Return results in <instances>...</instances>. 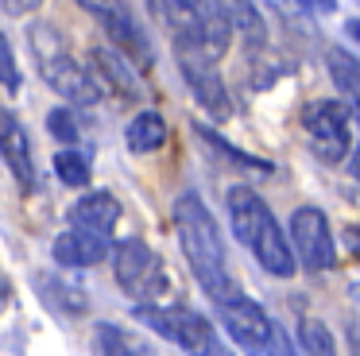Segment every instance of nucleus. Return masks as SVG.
<instances>
[{"label": "nucleus", "mask_w": 360, "mask_h": 356, "mask_svg": "<svg viewBox=\"0 0 360 356\" xmlns=\"http://www.w3.org/2000/svg\"><path fill=\"white\" fill-rule=\"evenodd\" d=\"M148 8L174 46H194L213 62L229 51L233 27L213 0H148Z\"/></svg>", "instance_id": "obj_3"}, {"label": "nucleus", "mask_w": 360, "mask_h": 356, "mask_svg": "<svg viewBox=\"0 0 360 356\" xmlns=\"http://www.w3.org/2000/svg\"><path fill=\"white\" fill-rule=\"evenodd\" d=\"M302 128L310 136V147L318 159L341 163L349 155V108L341 101H333V97L310 101L302 108Z\"/></svg>", "instance_id": "obj_7"}, {"label": "nucleus", "mask_w": 360, "mask_h": 356, "mask_svg": "<svg viewBox=\"0 0 360 356\" xmlns=\"http://www.w3.org/2000/svg\"><path fill=\"white\" fill-rule=\"evenodd\" d=\"M302 4L318 8V12H337V0H302Z\"/></svg>", "instance_id": "obj_28"}, {"label": "nucleus", "mask_w": 360, "mask_h": 356, "mask_svg": "<svg viewBox=\"0 0 360 356\" xmlns=\"http://www.w3.org/2000/svg\"><path fill=\"white\" fill-rule=\"evenodd\" d=\"M136 322L148 325L151 333L167 337L171 345H179L186 356H213L217 352V333L198 310L186 306H132Z\"/></svg>", "instance_id": "obj_6"}, {"label": "nucleus", "mask_w": 360, "mask_h": 356, "mask_svg": "<svg viewBox=\"0 0 360 356\" xmlns=\"http://www.w3.org/2000/svg\"><path fill=\"white\" fill-rule=\"evenodd\" d=\"M352 298H356V302H360V286H352Z\"/></svg>", "instance_id": "obj_32"}, {"label": "nucleus", "mask_w": 360, "mask_h": 356, "mask_svg": "<svg viewBox=\"0 0 360 356\" xmlns=\"http://www.w3.org/2000/svg\"><path fill=\"white\" fill-rule=\"evenodd\" d=\"M229 205V224H233V236L240 244H248V252L256 255V263L275 279H290L298 267L295 252H290V240L283 236L275 213L267 209V201L259 198L252 186H233L225 198Z\"/></svg>", "instance_id": "obj_2"}, {"label": "nucleus", "mask_w": 360, "mask_h": 356, "mask_svg": "<svg viewBox=\"0 0 360 356\" xmlns=\"http://www.w3.org/2000/svg\"><path fill=\"white\" fill-rule=\"evenodd\" d=\"M194 132L205 139V144L213 147V151L221 155V159H229L233 167H240V170H252V174H271V163L267 159H256V155H248V151H240V147H233L225 136H217L213 128H205V124H194Z\"/></svg>", "instance_id": "obj_19"}, {"label": "nucleus", "mask_w": 360, "mask_h": 356, "mask_svg": "<svg viewBox=\"0 0 360 356\" xmlns=\"http://www.w3.org/2000/svg\"><path fill=\"white\" fill-rule=\"evenodd\" d=\"M326 66H329V74H333L337 89H341L345 97H349L352 113H356V120H360V62L352 58L349 51H341V46H329Z\"/></svg>", "instance_id": "obj_18"}, {"label": "nucleus", "mask_w": 360, "mask_h": 356, "mask_svg": "<svg viewBox=\"0 0 360 356\" xmlns=\"http://www.w3.org/2000/svg\"><path fill=\"white\" fill-rule=\"evenodd\" d=\"M20 82H24V77H20V66H16V54H12V43L4 39V31H0V85L16 93Z\"/></svg>", "instance_id": "obj_25"}, {"label": "nucleus", "mask_w": 360, "mask_h": 356, "mask_svg": "<svg viewBox=\"0 0 360 356\" xmlns=\"http://www.w3.org/2000/svg\"><path fill=\"white\" fill-rule=\"evenodd\" d=\"M349 31H352V39L360 43V20H349Z\"/></svg>", "instance_id": "obj_29"}, {"label": "nucleus", "mask_w": 360, "mask_h": 356, "mask_svg": "<svg viewBox=\"0 0 360 356\" xmlns=\"http://www.w3.org/2000/svg\"><path fill=\"white\" fill-rule=\"evenodd\" d=\"M43 0H4V12L8 15H27V12H35Z\"/></svg>", "instance_id": "obj_27"}, {"label": "nucleus", "mask_w": 360, "mask_h": 356, "mask_svg": "<svg viewBox=\"0 0 360 356\" xmlns=\"http://www.w3.org/2000/svg\"><path fill=\"white\" fill-rule=\"evenodd\" d=\"M78 4L86 8L89 15L101 20L109 46H117L120 54H128V58L140 62V66H151V43H148V35H143V27L132 20L124 0H78Z\"/></svg>", "instance_id": "obj_9"}, {"label": "nucleus", "mask_w": 360, "mask_h": 356, "mask_svg": "<svg viewBox=\"0 0 360 356\" xmlns=\"http://www.w3.org/2000/svg\"><path fill=\"white\" fill-rule=\"evenodd\" d=\"M94 66L101 70V77H105V85L109 89H117V93H124V97H140L143 93V82H140V74H136V62L128 58V54H120L117 46H94Z\"/></svg>", "instance_id": "obj_15"}, {"label": "nucleus", "mask_w": 360, "mask_h": 356, "mask_svg": "<svg viewBox=\"0 0 360 356\" xmlns=\"http://www.w3.org/2000/svg\"><path fill=\"white\" fill-rule=\"evenodd\" d=\"M47 132L58 139V144H78V116H74L70 105H58L47 113Z\"/></svg>", "instance_id": "obj_24"}, {"label": "nucleus", "mask_w": 360, "mask_h": 356, "mask_svg": "<svg viewBox=\"0 0 360 356\" xmlns=\"http://www.w3.org/2000/svg\"><path fill=\"white\" fill-rule=\"evenodd\" d=\"M55 174H58V182H66L70 190H86L89 178H94V170H89L86 151H74V147H66V151L55 155Z\"/></svg>", "instance_id": "obj_21"}, {"label": "nucleus", "mask_w": 360, "mask_h": 356, "mask_svg": "<svg viewBox=\"0 0 360 356\" xmlns=\"http://www.w3.org/2000/svg\"><path fill=\"white\" fill-rule=\"evenodd\" d=\"M213 356H229V352H213Z\"/></svg>", "instance_id": "obj_33"}, {"label": "nucleus", "mask_w": 360, "mask_h": 356, "mask_svg": "<svg viewBox=\"0 0 360 356\" xmlns=\"http://www.w3.org/2000/svg\"><path fill=\"white\" fill-rule=\"evenodd\" d=\"M27 43H32V51H35L43 82H47L63 101H70V108L74 105H97L101 85H97V77L70 54V46L58 35L55 23H32V27H27Z\"/></svg>", "instance_id": "obj_4"}, {"label": "nucleus", "mask_w": 360, "mask_h": 356, "mask_svg": "<svg viewBox=\"0 0 360 356\" xmlns=\"http://www.w3.org/2000/svg\"><path fill=\"white\" fill-rule=\"evenodd\" d=\"M0 159L12 170L24 190L35 186V155H32V139H27V128L20 124V116L12 113L8 105H0Z\"/></svg>", "instance_id": "obj_12"}, {"label": "nucleus", "mask_w": 360, "mask_h": 356, "mask_svg": "<svg viewBox=\"0 0 360 356\" xmlns=\"http://www.w3.org/2000/svg\"><path fill=\"white\" fill-rule=\"evenodd\" d=\"M171 213H174V232H179L182 255H186L198 286H202L213 302L236 294L233 271H229V255H225V240H221V229H217V221H213V213L205 209V201L198 198L194 190H186V193L174 198Z\"/></svg>", "instance_id": "obj_1"}, {"label": "nucleus", "mask_w": 360, "mask_h": 356, "mask_svg": "<svg viewBox=\"0 0 360 356\" xmlns=\"http://www.w3.org/2000/svg\"><path fill=\"white\" fill-rule=\"evenodd\" d=\"M267 356H298L295 352V345H290V337L279 329V325H271V337H267V348H264Z\"/></svg>", "instance_id": "obj_26"}, {"label": "nucleus", "mask_w": 360, "mask_h": 356, "mask_svg": "<svg viewBox=\"0 0 360 356\" xmlns=\"http://www.w3.org/2000/svg\"><path fill=\"white\" fill-rule=\"evenodd\" d=\"M120 213L124 209H120V201L109 190H89L70 205V229H82V232H94V236L109 240L112 229L120 224Z\"/></svg>", "instance_id": "obj_13"}, {"label": "nucleus", "mask_w": 360, "mask_h": 356, "mask_svg": "<svg viewBox=\"0 0 360 356\" xmlns=\"http://www.w3.org/2000/svg\"><path fill=\"white\" fill-rule=\"evenodd\" d=\"M109 252H112V240L94 236V232H82V229L58 232L55 244H51V255H55L58 267H97Z\"/></svg>", "instance_id": "obj_14"}, {"label": "nucleus", "mask_w": 360, "mask_h": 356, "mask_svg": "<svg viewBox=\"0 0 360 356\" xmlns=\"http://www.w3.org/2000/svg\"><path fill=\"white\" fill-rule=\"evenodd\" d=\"M174 54H179V70H182V77H186L194 101L205 108V113L217 116V120H225V116L233 113V101H229V89H225V82H221V74H217V62L205 58V54L194 51V46H174Z\"/></svg>", "instance_id": "obj_11"}, {"label": "nucleus", "mask_w": 360, "mask_h": 356, "mask_svg": "<svg viewBox=\"0 0 360 356\" xmlns=\"http://www.w3.org/2000/svg\"><path fill=\"white\" fill-rule=\"evenodd\" d=\"M217 317L225 325V333L233 337L236 348H244L248 356H259L267 348V337H271V317L259 302L244 298V294H229V298L217 302Z\"/></svg>", "instance_id": "obj_10"}, {"label": "nucleus", "mask_w": 360, "mask_h": 356, "mask_svg": "<svg viewBox=\"0 0 360 356\" xmlns=\"http://www.w3.org/2000/svg\"><path fill=\"white\" fill-rule=\"evenodd\" d=\"M163 139H167V120L155 113V108L136 113L132 120H128V128H124V144H128V151H136V155L159 151Z\"/></svg>", "instance_id": "obj_16"}, {"label": "nucleus", "mask_w": 360, "mask_h": 356, "mask_svg": "<svg viewBox=\"0 0 360 356\" xmlns=\"http://www.w3.org/2000/svg\"><path fill=\"white\" fill-rule=\"evenodd\" d=\"M349 236L356 240V255H360V229H356V232H349Z\"/></svg>", "instance_id": "obj_31"}, {"label": "nucleus", "mask_w": 360, "mask_h": 356, "mask_svg": "<svg viewBox=\"0 0 360 356\" xmlns=\"http://www.w3.org/2000/svg\"><path fill=\"white\" fill-rule=\"evenodd\" d=\"M112 275L117 286L140 306H155V298H163L167 291V267L159 260V252L140 236H128L112 244Z\"/></svg>", "instance_id": "obj_5"}, {"label": "nucleus", "mask_w": 360, "mask_h": 356, "mask_svg": "<svg viewBox=\"0 0 360 356\" xmlns=\"http://www.w3.org/2000/svg\"><path fill=\"white\" fill-rule=\"evenodd\" d=\"M352 174H356V182H360V151H356V159H352Z\"/></svg>", "instance_id": "obj_30"}, {"label": "nucleus", "mask_w": 360, "mask_h": 356, "mask_svg": "<svg viewBox=\"0 0 360 356\" xmlns=\"http://www.w3.org/2000/svg\"><path fill=\"white\" fill-rule=\"evenodd\" d=\"M298 348H302L306 356H337L333 333H329L326 322H318V317H302V322H298Z\"/></svg>", "instance_id": "obj_22"}, {"label": "nucleus", "mask_w": 360, "mask_h": 356, "mask_svg": "<svg viewBox=\"0 0 360 356\" xmlns=\"http://www.w3.org/2000/svg\"><path fill=\"white\" fill-rule=\"evenodd\" d=\"M89 345H94V356H140V345L112 322H97Z\"/></svg>", "instance_id": "obj_20"}, {"label": "nucleus", "mask_w": 360, "mask_h": 356, "mask_svg": "<svg viewBox=\"0 0 360 356\" xmlns=\"http://www.w3.org/2000/svg\"><path fill=\"white\" fill-rule=\"evenodd\" d=\"M290 252L302 260L306 271H329L337 263V244L321 209L298 205L290 213Z\"/></svg>", "instance_id": "obj_8"}, {"label": "nucleus", "mask_w": 360, "mask_h": 356, "mask_svg": "<svg viewBox=\"0 0 360 356\" xmlns=\"http://www.w3.org/2000/svg\"><path fill=\"white\" fill-rule=\"evenodd\" d=\"M213 4L221 8V15L229 20V27L240 31V39L248 43V51H259L267 39V27L264 20H259V12L248 4V0H213Z\"/></svg>", "instance_id": "obj_17"}, {"label": "nucleus", "mask_w": 360, "mask_h": 356, "mask_svg": "<svg viewBox=\"0 0 360 356\" xmlns=\"http://www.w3.org/2000/svg\"><path fill=\"white\" fill-rule=\"evenodd\" d=\"M39 294H47L58 314H86V298H82L78 291H66L55 279H39Z\"/></svg>", "instance_id": "obj_23"}]
</instances>
